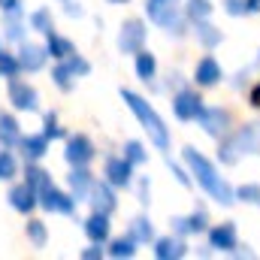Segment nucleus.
<instances>
[{
    "label": "nucleus",
    "instance_id": "39448f33",
    "mask_svg": "<svg viewBox=\"0 0 260 260\" xmlns=\"http://www.w3.org/2000/svg\"><path fill=\"white\" fill-rule=\"evenodd\" d=\"M142 43H145V24L139 18L124 21V27L118 34V49L124 55H136V52H142Z\"/></svg>",
    "mask_w": 260,
    "mask_h": 260
},
{
    "label": "nucleus",
    "instance_id": "393cba45",
    "mask_svg": "<svg viewBox=\"0 0 260 260\" xmlns=\"http://www.w3.org/2000/svg\"><path fill=\"white\" fill-rule=\"evenodd\" d=\"M130 236H133V242H148V239L154 236L151 221H148V218H133V221H130Z\"/></svg>",
    "mask_w": 260,
    "mask_h": 260
},
{
    "label": "nucleus",
    "instance_id": "412c9836",
    "mask_svg": "<svg viewBox=\"0 0 260 260\" xmlns=\"http://www.w3.org/2000/svg\"><path fill=\"white\" fill-rule=\"evenodd\" d=\"M21 148H24V157L37 160V157L46 154V148H49V136H46V133H43V136H27V139H21Z\"/></svg>",
    "mask_w": 260,
    "mask_h": 260
},
{
    "label": "nucleus",
    "instance_id": "58836bf2",
    "mask_svg": "<svg viewBox=\"0 0 260 260\" xmlns=\"http://www.w3.org/2000/svg\"><path fill=\"white\" fill-rule=\"evenodd\" d=\"M46 136H49V139H58V136H64V130L58 127V118H55L52 112L46 115Z\"/></svg>",
    "mask_w": 260,
    "mask_h": 260
},
{
    "label": "nucleus",
    "instance_id": "9d476101",
    "mask_svg": "<svg viewBox=\"0 0 260 260\" xmlns=\"http://www.w3.org/2000/svg\"><path fill=\"white\" fill-rule=\"evenodd\" d=\"M197 121L203 124V130H206L209 136H221V133L227 130V121H230V118H227L224 109H206V106H203L200 115H197Z\"/></svg>",
    "mask_w": 260,
    "mask_h": 260
},
{
    "label": "nucleus",
    "instance_id": "4468645a",
    "mask_svg": "<svg viewBox=\"0 0 260 260\" xmlns=\"http://www.w3.org/2000/svg\"><path fill=\"white\" fill-rule=\"evenodd\" d=\"M130 164L127 157H112L109 164H106V176H109V185H115V188H127L130 185Z\"/></svg>",
    "mask_w": 260,
    "mask_h": 260
},
{
    "label": "nucleus",
    "instance_id": "473e14b6",
    "mask_svg": "<svg viewBox=\"0 0 260 260\" xmlns=\"http://www.w3.org/2000/svg\"><path fill=\"white\" fill-rule=\"evenodd\" d=\"M27 236H30V242L40 248V245H46V227H43V221H30L27 224Z\"/></svg>",
    "mask_w": 260,
    "mask_h": 260
},
{
    "label": "nucleus",
    "instance_id": "cd10ccee",
    "mask_svg": "<svg viewBox=\"0 0 260 260\" xmlns=\"http://www.w3.org/2000/svg\"><path fill=\"white\" fill-rule=\"evenodd\" d=\"M24 176H27L24 182H27L37 194H40L43 188H49V185H52V182H49V173H46V170H40V167H27V173H24Z\"/></svg>",
    "mask_w": 260,
    "mask_h": 260
},
{
    "label": "nucleus",
    "instance_id": "f03ea898",
    "mask_svg": "<svg viewBox=\"0 0 260 260\" xmlns=\"http://www.w3.org/2000/svg\"><path fill=\"white\" fill-rule=\"evenodd\" d=\"M121 100L130 106V112L139 118V124L148 130L151 142H154L160 151H167V148H170V130H167V124H164V118H160L139 94H133V91H127V88H121Z\"/></svg>",
    "mask_w": 260,
    "mask_h": 260
},
{
    "label": "nucleus",
    "instance_id": "c85d7f7f",
    "mask_svg": "<svg viewBox=\"0 0 260 260\" xmlns=\"http://www.w3.org/2000/svg\"><path fill=\"white\" fill-rule=\"evenodd\" d=\"M52 79H55V85H58L61 91H70V88H73V70H70L67 64L55 67V73H52Z\"/></svg>",
    "mask_w": 260,
    "mask_h": 260
},
{
    "label": "nucleus",
    "instance_id": "c756f323",
    "mask_svg": "<svg viewBox=\"0 0 260 260\" xmlns=\"http://www.w3.org/2000/svg\"><path fill=\"white\" fill-rule=\"evenodd\" d=\"M133 236H127V239H115L112 242V248H109V254L112 257H133Z\"/></svg>",
    "mask_w": 260,
    "mask_h": 260
},
{
    "label": "nucleus",
    "instance_id": "423d86ee",
    "mask_svg": "<svg viewBox=\"0 0 260 260\" xmlns=\"http://www.w3.org/2000/svg\"><path fill=\"white\" fill-rule=\"evenodd\" d=\"M64 157L73 164V167H85V164L94 157V145H91V139H88V136H82V133L70 136V139H67Z\"/></svg>",
    "mask_w": 260,
    "mask_h": 260
},
{
    "label": "nucleus",
    "instance_id": "1a4fd4ad",
    "mask_svg": "<svg viewBox=\"0 0 260 260\" xmlns=\"http://www.w3.org/2000/svg\"><path fill=\"white\" fill-rule=\"evenodd\" d=\"M200 109H203V100L197 97L194 91H179L176 94V100H173V112H176V118H182V121H191L200 115Z\"/></svg>",
    "mask_w": 260,
    "mask_h": 260
},
{
    "label": "nucleus",
    "instance_id": "4c0bfd02",
    "mask_svg": "<svg viewBox=\"0 0 260 260\" xmlns=\"http://www.w3.org/2000/svg\"><path fill=\"white\" fill-rule=\"evenodd\" d=\"M18 61H15V58H9V55H6V52H0V73H6V76H9V79H12V76H15V73H18Z\"/></svg>",
    "mask_w": 260,
    "mask_h": 260
},
{
    "label": "nucleus",
    "instance_id": "aec40b11",
    "mask_svg": "<svg viewBox=\"0 0 260 260\" xmlns=\"http://www.w3.org/2000/svg\"><path fill=\"white\" fill-rule=\"evenodd\" d=\"M173 227L179 233H203L206 230V212L197 209L194 215H188V218H173Z\"/></svg>",
    "mask_w": 260,
    "mask_h": 260
},
{
    "label": "nucleus",
    "instance_id": "20e7f679",
    "mask_svg": "<svg viewBox=\"0 0 260 260\" xmlns=\"http://www.w3.org/2000/svg\"><path fill=\"white\" fill-rule=\"evenodd\" d=\"M179 6H182V0H148L145 3L148 18L154 24L173 30V34H182V27H179Z\"/></svg>",
    "mask_w": 260,
    "mask_h": 260
},
{
    "label": "nucleus",
    "instance_id": "ea45409f",
    "mask_svg": "<svg viewBox=\"0 0 260 260\" xmlns=\"http://www.w3.org/2000/svg\"><path fill=\"white\" fill-rule=\"evenodd\" d=\"M0 9L6 15H21V0H0Z\"/></svg>",
    "mask_w": 260,
    "mask_h": 260
},
{
    "label": "nucleus",
    "instance_id": "a18cd8bd",
    "mask_svg": "<svg viewBox=\"0 0 260 260\" xmlns=\"http://www.w3.org/2000/svg\"><path fill=\"white\" fill-rule=\"evenodd\" d=\"M109 3H127V0H109Z\"/></svg>",
    "mask_w": 260,
    "mask_h": 260
},
{
    "label": "nucleus",
    "instance_id": "b1692460",
    "mask_svg": "<svg viewBox=\"0 0 260 260\" xmlns=\"http://www.w3.org/2000/svg\"><path fill=\"white\" fill-rule=\"evenodd\" d=\"M197 40H200L206 49H212V46L221 43V30H215L209 21H197Z\"/></svg>",
    "mask_w": 260,
    "mask_h": 260
},
{
    "label": "nucleus",
    "instance_id": "a878e982",
    "mask_svg": "<svg viewBox=\"0 0 260 260\" xmlns=\"http://www.w3.org/2000/svg\"><path fill=\"white\" fill-rule=\"evenodd\" d=\"M0 139H3V145L18 142V121L12 115H0Z\"/></svg>",
    "mask_w": 260,
    "mask_h": 260
},
{
    "label": "nucleus",
    "instance_id": "a19ab883",
    "mask_svg": "<svg viewBox=\"0 0 260 260\" xmlns=\"http://www.w3.org/2000/svg\"><path fill=\"white\" fill-rule=\"evenodd\" d=\"M100 254H103V248H100V242H94V248H85V251H82V257H85V260H97Z\"/></svg>",
    "mask_w": 260,
    "mask_h": 260
},
{
    "label": "nucleus",
    "instance_id": "f8f14e48",
    "mask_svg": "<svg viewBox=\"0 0 260 260\" xmlns=\"http://www.w3.org/2000/svg\"><path fill=\"white\" fill-rule=\"evenodd\" d=\"M209 242H212V248H218V251H233V248H236V227H233L230 221L212 227Z\"/></svg>",
    "mask_w": 260,
    "mask_h": 260
},
{
    "label": "nucleus",
    "instance_id": "72a5a7b5",
    "mask_svg": "<svg viewBox=\"0 0 260 260\" xmlns=\"http://www.w3.org/2000/svg\"><path fill=\"white\" fill-rule=\"evenodd\" d=\"M64 64L73 70V76H88V70H91V67H88V61H82L76 52H73L70 58H64Z\"/></svg>",
    "mask_w": 260,
    "mask_h": 260
},
{
    "label": "nucleus",
    "instance_id": "f257e3e1",
    "mask_svg": "<svg viewBox=\"0 0 260 260\" xmlns=\"http://www.w3.org/2000/svg\"><path fill=\"white\" fill-rule=\"evenodd\" d=\"M182 157H185V164L191 167V173L197 176V182L203 185V191L212 197L215 203H221V206H233V203H236V191H233L221 176H218V170H215V167H212L200 151H197V148L188 145V148L182 151Z\"/></svg>",
    "mask_w": 260,
    "mask_h": 260
},
{
    "label": "nucleus",
    "instance_id": "f704fd0d",
    "mask_svg": "<svg viewBox=\"0 0 260 260\" xmlns=\"http://www.w3.org/2000/svg\"><path fill=\"white\" fill-rule=\"evenodd\" d=\"M124 157H127L130 164H142V160H145V148H142L139 142H127V145H124Z\"/></svg>",
    "mask_w": 260,
    "mask_h": 260
},
{
    "label": "nucleus",
    "instance_id": "f3484780",
    "mask_svg": "<svg viewBox=\"0 0 260 260\" xmlns=\"http://www.w3.org/2000/svg\"><path fill=\"white\" fill-rule=\"evenodd\" d=\"M188 251H185V242L182 239H173V236H167V239H157V245H154V257L157 260H173V257H185Z\"/></svg>",
    "mask_w": 260,
    "mask_h": 260
},
{
    "label": "nucleus",
    "instance_id": "7c9ffc66",
    "mask_svg": "<svg viewBox=\"0 0 260 260\" xmlns=\"http://www.w3.org/2000/svg\"><path fill=\"white\" fill-rule=\"evenodd\" d=\"M12 176H15V157L9 151H0V182H6Z\"/></svg>",
    "mask_w": 260,
    "mask_h": 260
},
{
    "label": "nucleus",
    "instance_id": "e433bc0d",
    "mask_svg": "<svg viewBox=\"0 0 260 260\" xmlns=\"http://www.w3.org/2000/svg\"><path fill=\"white\" fill-rule=\"evenodd\" d=\"M227 15H248V0H224Z\"/></svg>",
    "mask_w": 260,
    "mask_h": 260
},
{
    "label": "nucleus",
    "instance_id": "0eeeda50",
    "mask_svg": "<svg viewBox=\"0 0 260 260\" xmlns=\"http://www.w3.org/2000/svg\"><path fill=\"white\" fill-rule=\"evenodd\" d=\"M40 203H43V209H46V212H61V215H73V209H76L73 197L61 194L55 185H49V188H43V191H40Z\"/></svg>",
    "mask_w": 260,
    "mask_h": 260
},
{
    "label": "nucleus",
    "instance_id": "37998d69",
    "mask_svg": "<svg viewBox=\"0 0 260 260\" xmlns=\"http://www.w3.org/2000/svg\"><path fill=\"white\" fill-rule=\"evenodd\" d=\"M251 103H254V106L260 109V85L254 88V91H251Z\"/></svg>",
    "mask_w": 260,
    "mask_h": 260
},
{
    "label": "nucleus",
    "instance_id": "c9c22d12",
    "mask_svg": "<svg viewBox=\"0 0 260 260\" xmlns=\"http://www.w3.org/2000/svg\"><path fill=\"white\" fill-rule=\"evenodd\" d=\"M236 200H245V203H260V185H242L236 191Z\"/></svg>",
    "mask_w": 260,
    "mask_h": 260
},
{
    "label": "nucleus",
    "instance_id": "dca6fc26",
    "mask_svg": "<svg viewBox=\"0 0 260 260\" xmlns=\"http://www.w3.org/2000/svg\"><path fill=\"white\" fill-rule=\"evenodd\" d=\"M85 233H88L91 242H106V236H109V215L94 212V215L85 221Z\"/></svg>",
    "mask_w": 260,
    "mask_h": 260
},
{
    "label": "nucleus",
    "instance_id": "2f4dec72",
    "mask_svg": "<svg viewBox=\"0 0 260 260\" xmlns=\"http://www.w3.org/2000/svg\"><path fill=\"white\" fill-rule=\"evenodd\" d=\"M30 24H34L37 30H43V34H52V18H49L46 9H37V12L30 15Z\"/></svg>",
    "mask_w": 260,
    "mask_h": 260
},
{
    "label": "nucleus",
    "instance_id": "2eb2a0df",
    "mask_svg": "<svg viewBox=\"0 0 260 260\" xmlns=\"http://www.w3.org/2000/svg\"><path fill=\"white\" fill-rule=\"evenodd\" d=\"M37 191L24 182V185H15L12 191H9V203H12V209H18V212H30L34 206H37Z\"/></svg>",
    "mask_w": 260,
    "mask_h": 260
},
{
    "label": "nucleus",
    "instance_id": "bb28decb",
    "mask_svg": "<svg viewBox=\"0 0 260 260\" xmlns=\"http://www.w3.org/2000/svg\"><path fill=\"white\" fill-rule=\"evenodd\" d=\"M185 12H188V18L191 21H206L209 15H212V3L209 0H188V6H185Z\"/></svg>",
    "mask_w": 260,
    "mask_h": 260
},
{
    "label": "nucleus",
    "instance_id": "5701e85b",
    "mask_svg": "<svg viewBox=\"0 0 260 260\" xmlns=\"http://www.w3.org/2000/svg\"><path fill=\"white\" fill-rule=\"evenodd\" d=\"M154 70H157V64H154V55L151 52H136V73H139V79L142 82H148L151 76H154Z\"/></svg>",
    "mask_w": 260,
    "mask_h": 260
},
{
    "label": "nucleus",
    "instance_id": "79ce46f5",
    "mask_svg": "<svg viewBox=\"0 0 260 260\" xmlns=\"http://www.w3.org/2000/svg\"><path fill=\"white\" fill-rule=\"evenodd\" d=\"M170 170H173V176H176V179H179L182 185H191V179H188V176H185V173H182L179 167H173V160H170Z\"/></svg>",
    "mask_w": 260,
    "mask_h": 260
},
{
    "label": "nucleus",
    "instance_id": "6ab92c4d",
    "mask_svg": "<svg viewBox=\"0 0 260 260\" xmlns=\"http://www.w3.org/2000/svg\"><path fill=\"white\" fill-rule=\"evenodd\" d=\"M221 79V67L215 58H203L200 64H197V85H203V88H209V85H215Z\"/></svg>",
    "mask_w": 260,
    "mask_h": 260
},
{
    "label": "nucleus",
    "instance_id": "9b49d317",
    "mask_svg": "<svg viewBox=\"0 0 260 260\" xmlns=\"http://www.w3.org/2000/svg\"><path fill=\"white\" fill-rule=\"evenodd\" d=\"M91 209L100 212V215H112L115 212V194H112L109 185H103V182L91 185Z\"/></svg>",
    "mask_w": 260,
    "mask_h": 260
},
{
    "label": "nucleus",
    "instance_id": "4be33fe9",
    "mask_svg": "<svg viewBox=\"0 0 260 260\" xmlns=\"http://www.w3.org/2000/svg\"><path fill=\"white\" fill-rule=\"evenodd\" d=\"M49 37V46H46V52L52 55V58H70L73 55V43L70 40H64V37H55V34H46Z\"/></svg>",
    "mask_w": 260,
    "mask_h": 260
},
{
    "label": "nucleus",
    "instance_id": "ddd939ff",
    "mask_svg": "<svg viewBox=\"0 0 260 260\" xmlns=\"http://www.w3.org/2000/svg\"><path fill=\"white\" fill-rule=\"evenodd\" d=\"M46 49H40V46H34V43H24L21 46V52H18V64L21 70H27V73H37L40 67L46 64Z\"/></svg>",
    "mask_w": 260,
    "mask_h": 260
},
{
    "label": "nucleus",
    "instance_id": "6e6552de",
    "mask_svg": "<svg viewBox=\"0 0 260 260\" xmlns=\"http://www.w3.org/2000/svg\"><path fill=\"white\" fill-rule=\"evenodd\" d=\"M9 103H12L15 109L34 112V109H37V91H34L27 82H18V79H12V82H9Z\"/></svg>",
    "mask_w": 260,
    "mask_h": 260
},
{
    "label": "nucleus",
    "instance_id": "7ed1b4c3",
    "mask_svg": "<svg viewBox=\"0 0 260 260\" xmlns=\"http://www.w3.org/2000/svg\"><path fill=\"white\" fill-rule=\"evenodd\" d=\"M251 151H260V127L257 124H245L239 127L233 136H227L218 148L221 160L224 164H236L239 154H251Z\"/></svg>",
    "mask_w": 260,
    "mask_h": 260
},
{
    "label": "nucleus",
    "instance_id": "a211bd4d",
    "mask_svg": "<svg viewBox=\"0 0 260 260\" xmlns=\"http://www.w3.org/2000/svg\"><path fill=\"white\" fill-rule=\"evenodd\" d=\"M70 191H73V200H82L85 194H91V173L85 167H73V173H70Z\"/></svg>",
    "mask_w": 260,
    "mask_h": 260
},
{
    "label": "nucleus",
    "instance_id": "c03bdc74",
    "mask_svg": "<svg viewBox=\"0 0 260 260\" xmlns=\"http://www.w3.org/2000/svg\"><path fill=\"white\" fill-rule=\"evenodd\" d=\"M248 12H260V0H248Z\"/></svg>",
    "mask_w": 260,
    "mask_h": 260
}]
</instances>
